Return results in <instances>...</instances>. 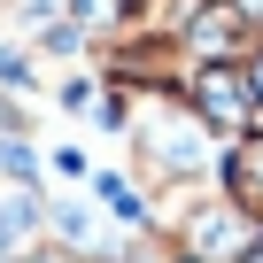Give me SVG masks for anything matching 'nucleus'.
Listing matches in <instances>:
<instances>
[{
  "label": "nucleus",
  "mask_w": 263,
  "mask_h": 263,
  "mask_svg": "<svg viewBox=\"0 0 263 263\" xmlns=\"http://www.w3.org/2000/svg\"><path fill=\"white\" fill-rule=\"evenodd\" d=\"M240 70H248V93H255V124H263V47H255V54H248Z\"/></svg>",
  "instance_id": "10"
},
{
  "label": "nucleus",
  "mask_w": 263,
  "mask_h": 263,
  "mask_svg": "<svg viewBox=\"0 0 263 263\" xmlns=\"http://www.w3.org/2000/svg\"><path fill=\"white\" fill-rule=\"evenodd\" d=\"M47 240V194L24 171H0V263H16Z\"/></svg>",
  "instance_id": "6"
},
{
  "label": "nucleus",
  "mask_w": 263,
  "mask_h": 263,
  "mask_svg": "<svg viewBox=\"0 0 263 263\" xmlns=\"http://www.w3.org/2000/svg\"><path fill=\"white\" fill-rule=\"evenodd\" d=\"M178 39H186L194 62H248V54L263 47V24L240 8V0H186Z\"/></svg>",
  "instance_id": "3"
},
{
  "label": "nucleus",
  "mask_w": 263,
  "mask_h": 263,
  "mask_svg": "<svg viewBox=\"0 0 263 263\" xmlns=\"http://www.w3.org/2000/svg\"><path fill=\"white\" fill-rule=\"evenodd\" d=\"M62 16H70V0H0V31L24 39V47H31L47 24H62Z\"/></svg>",
  "instance_id": "8"
},
{
  "label": "nucleus",
  "mask_w": 263,
  "mask_h": 263,
  "mask_svg": "<svg viewBox=\"0 0 263 263\" xmlns=\"http://www.w3.org/2000/svg\"><path fill=\"white\" fill-rule=\"evenodd\" d=\"M85 70L108 85V93H178L194 54L178 31H132V39H101L85 47Z\"/></svg>",
  "instance_id": "2"
},
{
  "label": "nucleus",
  "mask_w": 263,
  "mask_h": 263,
  "mask_svg": "<svg viewBox=\"0 0 263 263\" xmlns=\"http://www.w3.org/2000/svg\"><path fill=\"white\" fill-rule=\"evenodd\" d=\"M116 140H124V178L140 194L186 186V178H217V132L186 108V93H116Z\"/></svg>",
  "instance_id": "1"
},
{
  "label": "nucleus",
  "mask_w": 263,
  "mask_h": 263,
  "mask_svg": "<svg viewBox=\"0 0 263 263\" xmlns=\"http://www.w3.org/2000/svg\"><path fill=\"white\" fill-rule=\"evenodd\" d=\"M16 263H108V255H85V248H62V240H39L31 255H16Z\"/></svg>",
  "instance_id": "9"
},
{
  "label": "nucleus",
  "mask_w": 263,
  "mask_h": 263,
  "mask_svg": "<svg viewBox=\"0 0 263 263\" xmlns=\"http://www.w3.org/2000/svg\"><path fill=\"white\" fill-rule=\"evenodd\" d=\"M217 194H224V201L263 232V124L217 147Z\"/></svg>",
  "instance_id": "7"
},
{
  "label": "nucleus",
  "mask_w": 263,
  "mask_h": 263,
  "mask_svg": "<svg viewBox=\"0 0 263 263\" xmlns=\"http://www.w3.org/2000/svg\"><path fill=\"white\" fill-rule=\"evenodd\" d=\"M178 93H186V108L217 132V140L255 132V93H248V70H240V62H194Z\"/></svg>",
  "instance_id": "4"
},
{
  "label": "nucleus",
  "mask_w": 263,
  "mask_h": 263,
  "mask_svg": "<svg viewBox=\"0 0 263 263\" xmlns=\"http://www.w3.org/2000/svg\"><path fill=\"white\" fill-rule=\"evenodd\" d=\"M186 0H70V24L85 31V47L101 39H132V31H178Z\"/></svg>",
  "instance_id": "5"
}]
</instances>
